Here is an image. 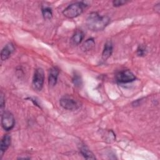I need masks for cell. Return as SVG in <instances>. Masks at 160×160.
<instances>
[{
    "label": "cell",
    "instance_id": "cell-11",
    "mask_svg": "<svg viewBox=\"0 0 160 160\" xmlns=\"http://www.w3.org/2000/svg\"><path fill=\"white\" fill-rule=\"evenodd\" d=\"M79 151L82 156L87 159H95L96 157L94 156L93 153L88 149L87 146L84 144H81L79 147Z\"/></svg>",
    "mask_w": 160,
    "mask_h": 160
},
{
    "label": "cell",
    "instance_id": "cell-10",
    "mask_svg": "<svg viewBox=\"0 0 160 160\" xmlns=\"http://www.w3.org/2000/svg\"><path fill=\"white\" fill-rule=\"evenodd\" d=\"M11 142V138L9 134H6L3 136L1 142V156H3L4 153L9 148Z\"/></svg>",
    "mask_w": 160,
    "mask_h": 160
},
{
    "label": "cell",
    "instance_id": "cell-17",
    "mask_svg": "<svg viewBox=\"0 0 160 160\" xmlns=\"http://www.w3.org/2000/svg\"><path fill=\"white\" fill-rule=\"evenodd\" d=\"M126 2L127 1L124 0H114L112 1V4L115 7H119L125 4Z\"/></svg>",
    "mask_w": 160,
    "mask_h": 160
},
{
    "label": "cell",
    "instance_id": "cell-12",
    "mask_svg": "<svg viewBox=\"0 0 160 160\" xmlns=\"http://www.w3.org/2000/svg\"><path fill=\"white\" fill-rule=\"evenodd\" d=\"M84 38V34L81 30H76L71 38L72 42L75 45L79 44Z\"/></svg>",
    "mask_w": 160,
    "mask_h": 160
},
{
    "label": "cell",
    "instance_id": "cell-8",
    "mask_svg": "<svg viewBox=\"0 0 160 160\" xmlns=\"http://www.w3.org/2000/svg\"><path fill=\"white\" fill-rule=\"evenodd\" d=\"M14 45L11 43L9 42L2 49L1 52V58L2 61H6L8 59L11 54L14 52Z\"/></svg>",
    "mask_w": 160,
    "mask_h": 160
},
{
    "label": "cell",
    "instance_id": "cell-9",
    "mask_svg": "<svg viewBox=\"0 0 160 160\" xmlns=\"http://www.w3.org/2000/svg\"><path fill=\"white\" fill-rule=\"evenodd\" d=\"M112 49H113V46H112V43L111 41L110 40L107 41L104 44V49L102 53V59L103 61L107 60L111 56L112 52Z\"/></svg>",
    "mask_w": 160,
    "mask_h": 160
},
{
    "label": "cell",
    "instance_id": "cell-19",
    "mask_svg": "<svg viewBox=\"0 0 160 160\" xmlns=\"http://www.w3.org/2000/svg\"><path fill=\"white\" fill-rule=\"evenodd\" d=\"M154 8H155V11H158V12L159 13V9H160V6H159V3L156 4L154 6Z\"/></svg>",
    "mask_w": 160,
    "mask_h": 160
},
{
    "label": "cell",
    "instance_id": "cell-3",
    "mask_svg": "<svg viewBox=\"0 0 160 160\" xmlns=\"http://www.w3.org/2000/svg\"><path fill=\"white\" fill-rule=\"evenodd\" d=\"M44 82V72L42 68L36 69L32 81V86L36 91H40L42 89Z\"/></svg>",
    "mask_w": 160,
    "mask_h": 160
},
{
    "label": "cell",
    "instance_id": "cell-5",
    "mask_svg": "<svg viewBox=\"0 0 160 160\" xmlns=\"http://www.w3.org/2000/svg\"><path fill=\"white\" fill-rule=\"evenodd\" d=\"M116 81L121 84L129 83L136 80V76L128 69L122 70L118 72L115 75Z\"/></svg>",
    "mask_w": 160,
    "mask_h": 160
},
{
    "label": "cell",
    "instance_id": "cell-18",
    "mask_svg": "<svg viewBox=\"0 0 160 160\" xmlns=\"http://www.w3.org/2000/svg\"><path fill=\"white\" fill-rule=\"evenodd\" d=\"M4 104H5L4 97V95L1 93V97H0V106H1V109H2L3 108V107L4 106Z\"/></svg>",
    "mask_w": 160,
    "mask_h": 160
},
{
    "label": "cell",
    "instance_id": "cell-14",
    "mask_svg": "<svg viewBox=\"0 0 160 160\" xmlns=\"http://www.w3.org/2000/svg\"><path fill=\"white\" fill-rule=\"evenodd\" d=\"M41 11L44 19H51L52 18V12L51 8L49 7H44L42 8Z\"/></svg>",
    "mask_w": 160,
    "mask_h": 160
},
{
    "label": "cell",
    "instance_id": "cell-4",
    "mask_svg": "<svg viewBox=\"0 0 160 160\" xmlns=\"http://www.w3.org/2000/svg\"><path fill=\"white\" fill-rule=\"evenodd\" d=\"M59 103L61 107L69 111L76 110L81 106V104L78 100L69 96H64L62 97L60 99Z\"/></svg>",
    "mask_w": 160,
    "mask_h": 160
},
{
    "label": "cell",
    "instance_id": "cell-15",
    "mask_svg": "<svg viewBox=\"0 0 160 160\" xmlns=\"http://www.w3.org/2000/svg\"><path fill=\"white\" fill-rule=\"evenodd\" d=\"M72 82L74 84L75 86L76 87H80L82 84V78L81 75L77 72H75L74 74H73V77H72Z\"/></svg>",
    "mask_w": 160,
    "mask_h": 160
},
{
    "label": "cell",
    "instance_id": "cell-6",
    "mask_svg": "<svg viewBox=\"0 0 160 160\" xmlns=\"http://www.w3.org/2000/svg\"><path fill=\"white\" fill-rule=\"evenodd\" d=\"M15 124V119L12 114L9 111H4L1 115V125L5 131L11 130Z\"/></svg>",
    "mask_w": 160,
    "mask_h": 160
},
{
    "label": "cell",
    "instance_id": "cell-1",
    "mask_svg": "<svg viewBox=\"0 0 160 160\" xmlns=\"http://www.w3.org/2000/svg\"><path fill=\"white\" fill-rule=\"evenodd\" d=\"M110 22V18L108 16H101L98 12H93L89 14L86 19V26L92 31L103 30Z\"/></svg>",
    "mask_w": 160,
    "mask_h": 160
},
{
    "label": "cell",
    "instance_id": "cell-2",
    "mask_svg": "<svg viewBox=\"0 0 160 160\" xmlns=\"http://www.w3.org/2000/svg\"><path fill=\"white\" fill-rule=\"evenodd\" d=\"M86 6L83 2H73L63 10L62 14L68 18H74L81 15Z\"/></svg>",
    "mask_w": 160,
    "mask_h": 160
},
{
    "label": "cell",
    "instance_id": "cell-7",
    "mask_svg": "<svg viewBox=\"0 0 160 160\" xmlns=\"http://www.w3.org/2000/svg\"><path fill=\"white\" fill-rule=\"evenodd\" d=\"M59 74V69L58 67L54 66L49 69V76H48V83L50 87H53L56 84Z\"/></svg>",
    "mask_w": 160,
    "mask_h": 160
},
{
    "label": "cell",
    "instance_id": "cell-16",
    "mask_svg": "<svg viewBox=\"0 0 160 160\" xmlns=\"http://www.w3.org/2000/svg\"><path fill=\"white\" fill-rule=\"evenodd\" d=\"M136 53L139 56H144L146 53H147V49L146 46L143 45V44H141L139 45L136 50Z\"/></svg>",
    "mask_w": 160,
    "mask_h": 160
},
{
    "label": "cell",
    "instance_id": "cell-13",
    "mask_svg": "<svg viewBox=\"0 0 160 160\" xmlns=\"http://www.w3.org/2000/svg\"><path fill=\"white\" fill-rule=\"evenodd\" d=\"M95 46V42L93 38L86 39L82 45V49L84 51H89Z\"/></svg>",
    "mask_w": 160,
    "mask_h": 160
}]
</instances>
